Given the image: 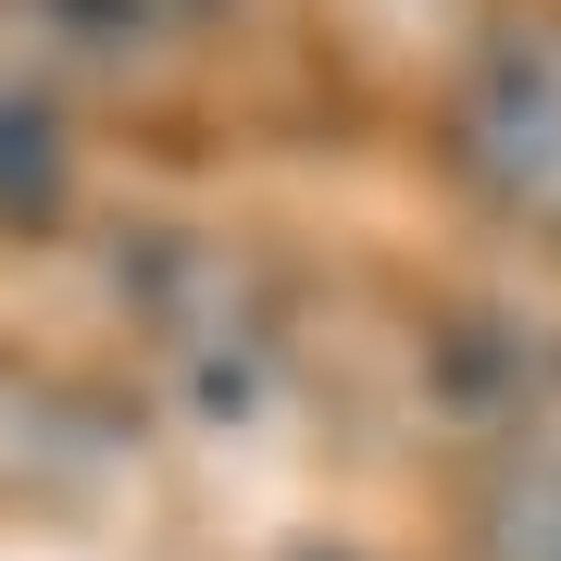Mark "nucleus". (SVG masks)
Returning <instances> with one entry per match:
<instances>
[{
	"instance_id": "1",
	"label": "nucleus",
	"mask_w": 561,
	"mask_h": 561,
	"mask_svg": "<svg viewBox=\"0 0 561 561\" xmlns=\"http://www.w3.org/2000/svg\"><path fill=\"white\" fill-rule=\"evenodd\" d=\"M449 175L474 187L500 225L561 238V25L512 13L461 50L449 76Z\"/></svg>"
},
{
	"instance_id": "2",
	"label": "nucleus",
	"mask_w": 561,
	"mask_h": 561,
	"mask_svg": "<svg viewBox=\"0 0 561 561\" xmlns=\"http://www.w3.org/2000/svg\"><path fill=\"white\" fill-rule=\"evenodd\" d=\"M474 561H561V449H500L474 486Z\"/></svg>"
},
{
	"instance_id": "3",
	"label": "nucleus",
	"mask_w": 561,
	"mask_h": 561,
	"mask_svg": "<svg viewBox=\"0 0 561 561\" xmlns=\"http://www.w3.org/2000/svg\"><path fill=\"white\" fill-rule=\"evenodd\" d=\"M38 25L88 62H138V50H175L213 25V0H38Z\"/></svg>"
},
{
	"instance_id": "4",
	"label": "nucleus",
	"mask_w": 561,
	"mask_h": 561,
	"mask_svg": "<svg viewBox=\"0 0 561 561\" xmlns=\"http://www.w3.org/2000/svg\"><path fill=\"white\" fill-rule=\"evenodd\" d=\"M300 561H362V549H300Z\"/></svg>"
}]
</instances>
